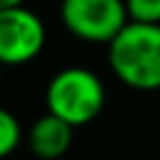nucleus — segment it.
<instances>
[{"instance_id":"nucleus-1","label":"nucleus","mask_w":160,"mask_h":160,"mask_svg":"<svg viewBox=\"0 0 160 160\" xmlns=\"http://www.w3.org/2000/svg\"><path fill=\"white\" fill-rule=\"evenodd\" d=\"M112 75L140 92L160 90V22H132L108 42Z\"/></svg>"},{"instance_id":"nucleus-2","label":"nucleus","mask_w":160,"mask_h":160,"mask_svg":"<svg viewBox=\"0 0 160 160\" xmlns=\"http://www.w3.org/2000/svg\"><path fill=\"white\" fill-rule=\"evenodd\" d=\"M45 108L72 128L88 125L105 108V85L90 68H62L48 80Z\"/></svg>"},{"instance_id":"nucleus-3","label":"nucleus","mask_w":160,"mask_h":160,"mask_svg":"<svg viewBox=\"0 0 160 160\" xmlns=\"http://www.w3.org/2000/svg\"><path fill=\"white\" fill-rule=\"evenodd\" d=\"M60 22L82 42L108 45L128 25L125 0H60Z\"/></svg>"},{"instance_id":"nucleus-4","label":"nucleus","mask_w":160,"mask_h":160,"mask_svg":"<svg viewBox=\"0 0 160 160\" xmlns=\"http://www.w3.org/2000/svg\"><path fill=\"white\" fill-rule=\"evenodd\" d=\"M48 40L45 22L25 5L0 10V65L32 62Z\"/></svg>"},{"instance_id":"nucleus-5","label":"nucleus","mask_w":160,"mask_h":160,"mask_svg":"<svg viewBox=\"0 0 160 160\" xmlns=\"http://www.w3.org/2000/svg\"><path fill=\"white\" fill-rule=\"evenodd\" d=\"M72 125L60 120L58 115L52 112H45L40 115L32 125H30V132H28V145H30V152L40 160H58L62 158L70 145H72Z\"/></svg>"},{"instance_id":"nucleus-6","label":"nucleus","mask_w":160,"mask_h":160,"mask_svg":"<svg viewBox=\"0 0 160 160\" xmlns=\"http://www.w3.org/2000/svg\"><path fill=\"white\" fill-rule=\"evenodd\" d=\"M22 142V125L20 120L8 110L0 108V160L10 158Z\"/></svg>"},{"instance_id":"nucleus-7","label":"nucleus","mask_w":160,"mask_h":160,"mask_svg":"<svg viewBox=\"0 0 160 160\" xmlns=\"http://www.w3.org/2000/svg\"><path fill=\"white\" fill-rule=\"evenodd\" d=\"M125 10L132 22H160V0H125Z\"/></svg>"},{"instance_id":"nucleus-8","label":"nucleus","mask_w":160,"mask_h":160,"mask_svg":"<svg viewBox=\"0 0 160 160\" xmlns=\"http://www.w3.org/2000/svg\"><path fill=\"white\" fill-rule=\"evenodd\" d=\"M18 5H25V0H0V10H8V8H18Z\"/></svg>"},{"instance_id":"nucleus-9","label":"nucleus","mask_w":160,"mask_h":160,"mask_svg":"<svg viewBox=\"0 0 160 160\" xmlns=\"http://www.w3.org/2000/svg\"><path fill=\"white\" fill-rule=\"evenodd\" d=\"M0 68H2V65H0Z\"/></svg>"}]
</instances>
